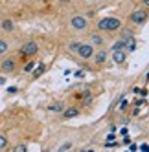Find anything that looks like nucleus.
Masks as SVG:
<instances>
[{
	"label": "nucleus",
	"instance_id": "15",
	"mask_svg": "<svg viewBox=\"0 0 149 152\" xmlns=\"http://www.w3.org/2000/svg\"><path fill=\"white\" fill-rule=\"evenodd\" d=\"M13 152H28V147H26V145H17V147L13 148Z\"/></svg>",
	"mask_w": 149,
	"mask_h": 152
},
{
	"label": "nucleus",
	"instance_id": "25",
	"mask_svg": "<svg viewBox=\"0 0 149 152\" xmlns=\"http://www.w3.org/2000/svg\"><path fill=\"white\" fill-rule=\"evenodd\" d=\"M44 152H46V150H44Z\"/></svg>",
	"mask_w": 149,
	"mask_h": 152
},
{
	"label": "nucleus",
	"instance_id": "13",
	"mask_svg": "<svg viewBox=\"0 0 149 152\" xmlns=\"http://www.w3.org/2000/svg\"><path fill=\"white\" fill-rule=\"evenodd\" d=\"M77 114H79V110H77V108H68V110L65 112V115H66V117H76Z\"/></svg>",
	"mask_w": 149,
	"mask_h": 152
},
{
	"label": "nucleus",
	"instance_id": "21",
	"mask_svg": "<svg viewBox=\"0 0 149 152\" xmlns=\"http://www.w3.org/2000/svg\"><path fill=\"white\" fill-rule=\"evenodd\" d=\"M144 6H145V7H149V0H144Z\"/></svg>",
	"mask_w": 149,
	"mask_h": 152
},
{
	"label": "nucleus",
	"instance_id": "10",
	"mask_svg": "<svg viewBox=\"0 0 149 152\" xmlns=\"http://www.w3.org/2000/svg\"><path fill=\"white\" fill-rule=\"evenodd\" d=\"M48 112H63V103H54V104H50L48 106Z\"/></svg>",
	"mask_w": 149,
	"mask_h": 152
},
{
	"label": "nucleus",
	"instance_id": "11",
	"mask_svg": "<svg viewBox=\"0 0 149 152\" xmlns=\"http://www.w3.org/2000/svg\"><path fill=\"white\" fill-rule=\"evenodd\" d=\"M7 50H9V44L6 40H2L0 39V55H4V53H7Z\"/></svg>",
	"mask_w": 149,
	"mask_h": 152
},
{
	"label": "nucleus",
	"instance_id": "8",
	"mask_svg": "<svg viewBox=\"0 0 149 152\" xmlns=\"http://www.w3.org/2000/svg\"><path fill=\"white\" fill-rule=\"evenodd\" d=\"M96 62H98V64H103L105 61H107V51H103V50H100L98 53H96Z\"/></svg>",
	"mask_w": 149,
	"mask_h": 152
},
{
	"label": "nucleus",
	"instance_id": "22",
	"mask_svg": "<svg viewBox=\"0 0 149 152\" xmlns=\"http://www.w3.org/2000/svg\"><path fill=\"white\" fill-rule=\"evenodd\" d=\"M85 152H92V150H85Z\"/></svg>",
	"mask_w": 149,
	"mask_h": 152
},
{
	"label": "nucleus",
	"instance_id": "1",
	"mask_svg": "<svg viewBox=\"0 0 149 152\" xmlns=\"http://www.w3.org/2000/svg\"><path fill=\"white\" fill-rule=\"evenodd\" d=\"M98 28L103 31H116L122 28V20L120 18H114V17H105L98 22Z\"/></svg>",
	"mask_w": 149,
	"mask_h": 152
},
{
	"label": "nucleus",
	"instance_id": "7",
	"mask_svg": "<svg viewBox=\"0 0 149 152\" xmlns=\"http://www.w3.org/2000/svg\"><path fill=\"white\" fill-rule=\"evenodd\" d=\"M0 68H2L6 73H7V72H13V70H15V61H13V59H6Z\"/></svg>",
	"mask_w": 149,
	"mask_h": 152
},
{
	"label": "nucleus",
	"instance_id": "20",
	"mask_svg": "<svg viewBox=\"0 0 149 152\" xmlns=\"http://www.w3.org/2000/svg\"><path fill=\"white\" fill-rule=\"evenodd\" d=\"M120 108H122V110H125V108H127V101H122V106Z\"/></svg>",
	"mask_w": 149,
	"mask_h": 152
},
{
	"label": "nucleus",
	"instance_id": "16",
	"mask_svg": "<svg viewBox=\"0 0 149 152\" xmlns=\"http://www.w3.org/2000/svg\"><path fill=\"white\" fill-rule=\"evenodd\" d=\"M6 145H7V137L0 136V148H6Z\"/></svg>",
	"mask_w": 149,
	"mask_h": 152
},
{
	"label": "nucleus",
	"instance_id": "4",
	"mask_svg": "<svg viewBox=\"0 0 149 152\" xmlns=\"http://www.w3.org/2000/svg\"><path fill=\"white\" fill-rule=\"evenodd\" d=\"M145 18H147V9H136V11L131 13V20H133V24H138V26H142L145 22Z\"/></svg>",
	"mask_w": 149,
	"mask_h": 152
},
{
	"label": "nucleus",
	"instance_id": "9",
	"mask_svg": "<svg viewBox=\"0 0 149 152\" xmlns=\"http://www.w3.org/2000/svg\"><path fill=\"white\" fill-rule=\"evenodd\" d=\"M2 29H4V31H13V29H15V24H13V20H9V18L2 20Z\"/></svg>",
	"mask_w": 149,
	"mask_h": 152
},
{
	"label": "nucleus",
	"instance_id": "23",
	"mask_svg": "<svg viewBox=\"0 0 149 152\" xmlns=\"http://www.w3.org/2000/svg\"><path fill=\"white\" fill-rule=\"evenodd\" d=\"M7 152H13V150H7Z\"/></svg>",
	"mask_w": 149,
	"mask_h": 152
},
{
	"label": "nucleus",
	"instance_id": "2",
	"mask_svg": "<svg viewBox=\"0 0 149 152\" xmlns=\"http://www.w3.org/2000/svg\"><path fill=\"white\" fill-rule=\"evenodd\" d=\"M74 51H76L81 59H90V57L94 55V48H92L90 44H83V42H79Z\"/></svg>",
	"mask_w": 149,
	"mask_h": 152
},
{
	"label": "nucleus",
	"instance_id": "17",
	"mask_svg": "<svg viewBox=\"0 0 149 152\" xmlns=\"http://www.w3.org/2000/svg\"><path fill=\"white\" fill-rule=\"evenodd\" d=\"M33 68H35V62H28L24 66V72H33Z\"/></svg>",
	"mask_w": 149,
	"mask_h": 152
},
{
	"label": "nucleus",
	"instance_id": "18",
	"mask_svg": "<svg viewBox=\"0 0 149 152\" xmlns=\"http://www.w3.org/2000/svg\"><path fill=\"white\" fill-rule=\"evenodd\" d=\"M70 147H72V143H65V145H63V147H61V152H63V150H68Z\"/></svg>",
	"mask_w": 149,
	"mask_h": 152
},
{
	"label": "nucleus",
	"instance_id": "3",
	"mask_svg": "<svg viewBox=\"0 0 149 152\" xmlns=\"http://www.w3.org/2000/svg\"><path fill=\"white\" fill-rule=\"evenodd\" d=\"M37 51H39V46H37V42H33V40L24 42L22 48H20V53H22L24 57H33Z\"/></svg>",
	"mask_w": 149,
	"mask_h": 152
},
{
	"label": "nucleus",
	"instance_id": "24",
	"mask_svg": "<svg viewBox=\"0 0 149 152\" xmlns=\"http://www.w3.org/2000/svg\"><path fill=\"white\" fill-rule=\"evenodd\" d=\"M127 152H129V150H127Z\"/></svg>",
	"mask_w": 149,
	"mask_h": 152
},
{
	"label": "nucleus",
	"instance_id": "12",
	"mask_svg": "<svg viewBox=\"0 0 149 152\" xmlns=\"http://www.w3.org/2000/svg\"><path fill=\"white\" fill-rule=\"evenodd\" d=\"M90 40H92V44H101V42H103V39H101L98 33H92V35H90Z\"/></svg>",
	"mask_w": 149,
	"mask_h": 152
},
{
	"label": "nucleus",
	"instance_id": "19",
	"mask_svg": "<svg viewBox=\"0 0 149 152\" xmlns=\"http://www.w3.org/2000/svg\"><path fill=\"white\" fill-rule=\"evenodd\" d=\"M140 150H142V152H149V145H142Z\"/></svg>",
	"mask_w": 149,
	"mask_h": 152
},
{
	"label": "nucleus",
	"instance_id": "6",
	"mask_svg": "<svg viewBox=\"0 0 149 152\" xmlns=\"http://www.w3.org/2000/svg\"><path fill=\"white\" fill-rule=\"evenodd\" d=\"M112 59H114L116 64L125 62V59H127V50L125 48H116V50H112Z\"/></svg>",
	"mask_w": 149,
	"mask_h": 152
},
{
	"label": "nucleus",
	"instance_id": "5",
	"mask_svg": "<svg viewBox=\"0 0 149 152\" xmlns=\"http://www.w3.org/2000/svg\"><path fill=\"white\" fill-rule=\"evenodd\" d=\"M70 24H72V28H74V29L83 31V29H87V26H89V20L85 18V17H74V18L70 20Z\"/></svg>",
	"mask_w": 149,
	"mask_h": 152
},
{
	"label": "nucleus",
	"instance_id": "14",
	"mask_svg": "<svg viewBox=\"0 0 149 152\" xmlns=\"http://www.w3.org/2000/svg\"><path fill=\"white\" fill-rule=\"evenodd\" d=\"M42 72H44V64H39V68L33 72V77H39V75H42Z\"/></svg>",
	"mask_w": 149,
	"mask_h": 152
}]
</instances>
